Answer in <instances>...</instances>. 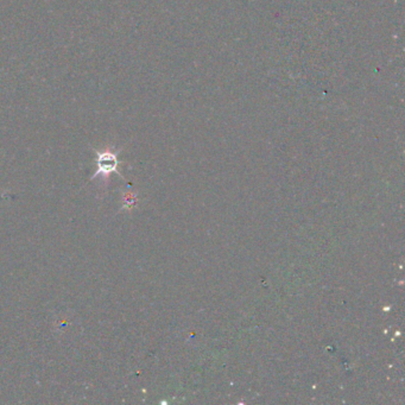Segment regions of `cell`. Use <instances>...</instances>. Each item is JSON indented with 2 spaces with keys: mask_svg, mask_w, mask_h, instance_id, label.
Listing matches in <instances>:
<instances>
[{
  "mask_svg": "<svg viewBox=\"0 0 405 405\" xmlns=\"http://www.w3.org/2000/svg\"><path fill=\"white\" fill-rule=\"evenodd\" d=\"M95 151V163H96V171L93 175V178H95L96 176H109L112 172H118V155L119 151H113L110 149H106L104 151H98V150H94Z\"/></svg>",
  "mask_w": 405,
  "mask_h": 405,
  "instance_id": "6da1fadb",
  "label": "cell"
}]
</instances>
